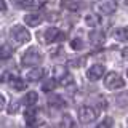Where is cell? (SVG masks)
I'll return each mask as SVG.
<instances>
[{"label":"cell","instance_id":"obj_1","mask_svg":"<svg viewBox=\"0 0 128 128\" xmlns=\"http://www.w3.org/2000/svg\"><path fill=\"white\" fill-rule=\"evenodd\" d=\"M10 38H11V42H13L14 46H21V45H24V43H27L30 40V34L26 27L14 26V27H11V30H10Z\"/></svg>","mask_w":128,"mask_h":128},{"label":"cell","instance_id":"obj_2","mask_svg":"<svg viewBox=\"0 0 128 128\" xmlns=\"http://www.w3.org/2000/svg\"><path fill=\"white\" fill-rule=\"evenodd\" d=\"M21 62H22V66H26V67H27V66H29V67L38 66V64L42 62V53L38 51V48L30 46L29 50H27L26 53L22 54Z\"/></svg>","mask_w":128,"mask_h":128},{"label":"cell","instance_id":"obj_3","mask_svg":"<svg viewBox=\"0 0 128 128\" xmlns=\"http://www.w3.org/2000/svg\"><path fill=\"white\" fill-rule=\"evenodd\" d=\"M96 117H98V110L94 109V107H91V106H82L78 109V120L82 123H91V122H94Z\"/></svg>","mask_w":128,"mask_h":128},{"label":"cell","instance_id":"obj_4","mask_svg":"<svg viewBox=\"0 0 128 128\" xmlns=\"http://www.w3.org/2000/svg\"><path fill=\"white\" fill-rule=\"evenodd\" d=\"M104 85L109 90H117V88H123L125 86V80H123L117 72H109L104 78Z\"/></svg>","mask_w":128,"mask_h":128},{"label":"cell","instance_id":"obj_5","mask_svg":"<svg viewBox=\"0 0 128 128\" xmlns=\"http://www.w3.org/2000/svg\"><path fill=\"white\" fill-rule=\"evenodd\" d=\"M43 38H45V43H54V42H59V40L64 38V34L58 27H48L43 34Z\"/></svg>","mask_w":128,"mask_h":128},{"label":"cell","instance_id":"obj_6","mask_svg":"<svg viewBox=\"0 0 128 128\" xmlns=\"http://www.w3.org/2000/svg\"><path fill=\"white\" fill-rule=\"evenodd\" d=\"M102 75H104V66L102 64H93L86 72V77H88V80H91V82L99 80Z\"/></svg>","mask_w":128,"mask_h":128},{"label":"cell","instance_id":"obj_7","mask_svg":"<svg viewBox=\"0 0 128 128\" xmlns=\"http://www.w3.org/2000/svg\"><path fill=\"white\" fill-rule=\"evenodd\" d=\"M24 21L27 22V26L35 27V26H38V24L43 21V16L40 14V13H30V14H26V16H24Z\"/></svg>","mask_w":128,"mask_h":128},{"label":"cell","instance_id":"obj_8","mask_svg":"<svg viewBox=\"0 0 128 128\" xmlns=\"http://www.w3.org/2000/svg\"><path fill=\"white\" fill-rule=\"evenodd\" d=\"M43 74H45V70H43L42 67H35L34 66V69L27 72V77L26 78L29 80V82H38V80L43 77Z\"/></svg>","mask_w":128,"mask_h":128},{"label":"cell","instance_id":"obj_9","mask_svg":"<svg viewBox=\"0 0 128 128\" xmlns=\"http://www.w3.org/2000/svg\"><path fill=\"white\" fill-rule=\"evenodd\" d=\"M96 10L101 14H112L115 11V5L114 3H109V2H101V3L96 5Z\"/></svg>","mask_w":128,"mask_h":128},{"label":"cell","instance_id":"obj_10","mask_svg":"<svg viewBox=\"0 0 128 128\" xmlns=\"http://www.w3.org/2000/svg\"><path fill=\"white\" fill-rule=\"evenodd\" d=\"M112 35L117 42H125V40H128V29L126 27H117V29H114Z\"/></svg>","mask_w":128,"mask_h":128},{"label":"cell","instance_id":"obj_11","mask_svg":"<svg viewBox=\"0 0 128 128\" xmlns=\"http://www.w3.org/2000/svg\"><path fill=\"white\" fill-rule=\"evenodd\" d=\"M13 5L16 8H22V10H27V8H34L37 6V2L35 0H13Z\"/></svg>","mask_w":128,"mask_h":128},{"label":"cell","instance_id":"obj_12","mask_svg":"<svg viewBox=\"0 0 128 128\" xmlns=\"http://www.w3.org/2000/svg\"><path fill=\"white\" fill-rule=\"evenodd\" d=\"M35 118H37V109H35L34 106H29L27 110H26V122H27V125H34Z\"/></svg>","mask_w":128,"mask_h":128},{"label":"cell","instance_id":"obj_13","mask_svg":"<svg viewBox=\"0 0 128 128\" xmlns=\"http://www.w3.org/2000/svg\"><path fill=\"white\" fill-rule=\"evenodd\" d=\"M37 99H38V94L35 93V91H27V94L24 96V99H22V102H24V106H34L35 102H37Z\"/></svg>","mask_w":128,"mask_h":128},{"label":"cell","instance_id":"obj_14","mask_svg":"<svg viewBox=\"0 0 128 128\" xmlns=\"http://www.w3.org/2000/svg\"><path fill=\"white\" fill-rule=\"evenodd\" d=\"M8 83H10L14 90H18V91H21V90L26 88V82H24L22 78H19V77H11L10 80H8Z\"/></svg>","mask_w":128,"mask_h":128},{"label":"cell","instance_id":"obj_15","mask_svg":"<svg viewBox=\"0 0 128 128\" xmlns=\"http://www.w3.org/2000/svg\"><path fill=\"white\" fill-rule=\"evenodd\" d=\"M61 6L64 10H69V11H77L80 5L75 0H61Z\"/></svg>","mask_w":128,"mask_h":128},{"label":"cell","instance_id":"obj_16","mask_svg":"<svg viewBox=\"0 0 128 128\" xmlns=\"http://www.w3.org/2000/svg\"><path fill=\"white\" fill-rule=\"evenodd\" d=\"M115 102H117V106H120V107H128V93H126V91L117 94Z\"/></svg>","mask_w":128,"mask_h":128},{"label":"cell","instance_id":"obj_17","mask_svg":"<svg viewBox=\"0 0 128 128\" xmlns=\"http://www.w3.org/2000/svg\"><path fill=\"white\" fill-rule=\"evenodd\" d=\"M85 21L88 26H91V27H98L99 26V22H101V18H99L98 14H90V16H86L85 18Z\"/></svg>","mask_w":128,"mask_h":128},{"label":"cell","instance_id":"obj_18","mask_svg":"<svg viewBox=\"0 0 128 128\" xmlns=\"http://www.w3.org/2000/svg\"><path fill=\"white\" fill-rule=\"evenodd\" d=\"M13 54V50H11L10 45H2L0 46V59H8Z\"/></svg>","mask_w":128,"mask_h":128},{"label":"cell","instance_id":"obj_19","mask_svg":"<svg viewBox=\"0 0 128 128\" xmlns=\"http://www.w3.org/2000/svg\"><path fill=\"white\" fill-rule=\"evenodd\" d=\"M85 62H86V58H85V56H82V58L69 59V61H67V66H70V67H82Z\"/></svg>","mask_w":128,"mask_h":128},{"label":"cell","instance_id":"obj_20","mask_svg":"<svg viewBox=\"0 0 128 128\" xmlns=\"http://www.w3.org/2000/svg\"><path fill=\"white\" fill-rule=\"evenodd\" d=\"M48 102H50V106H54V107H64V101H62V98H59V96H50L48 98Z\"/></svg>","mask_w":128,"mask_h":128},{"label":"cell","instance_id":"obj_21","mask_svg":"<svg viewBox=\"0 0 128 128\" xmlns=\"http://www.w3.org/2000/svg\"><path fill=\"white\" fill-rule=\"evenodd\" d=\"M54 88H56V80H54V78L46 80V82H43V85H42V90H43V91H46V93L53 91Z\"/></svg>","mask_w":128,"mask_h":128},{"label":"cell","instance_id":"obj_22","mask_svg":"<svg viewBox=\"0 0 128 128\" xmlns=\"http://www.w3.org/2000/svg\"><path fill=\"white\" fill-rule=\"evenodd\" d=\"M90 37H91V40H93V43H99L101 40H104V34L99 32V30H93L90 34Z\"/></svg>","mask_w":128,"mask_h":128},{"label":"cell","instance_id":"obj_23","mask_svg":"<svg viewBox=\"0 0 128 128\" xmlns=\"http://www.w3.org/2000/svg\"><path fill=\"white\" fill-rule=\"evenodd\" d=\"M70 46L74 48L75 51H78V50H82V48L85 46V45H83L82 38H72V40H70Z\"/></svg>","mask_w":128,"mask_h":128},{"label":"cell","instance_id":"obj_24","mask_svg":"<svg viewBox=\"0 0 128 128\" xmlns=\"http://www.w3.org/2000/svg\"><path fill=\"white\" fill-rule=\"evenodd\" d=\"M66 74H67V70H66V67H62V66H58L54 69V78H59V80H61Z\"/></svg>","mask_w":128,"mask_h":128},{"label":"cell","instance_id":"obj_25","mask_svg":"<svg viewBox=\"0 0 128 128\" xmlns=\"http://www.w3.org/2000/svg\"><path fill=\"white\" fill-rule=\"evenodd\" d=\"M74 125H75V122L69 115H64V118L61 120V123H59V126H74Z\"/></svg>","mask_w":128,"mask_h":128},{"label":"cell","instance_id":"obj_26","mask_svg":"<svg viewBox=\"0 0 128 128\" xmlns=\"http://www.w3.org/2000/svg\"><path fill=\"white\" fill-rule=\"evenodd\" d=\"M112 125H114V120H112L110 117H106L101 123H98V128H109Z\"/></svg>","mask_w":128,"mask_h":128},{"label":"cell","instance_id":"obj_27","mask_svg":"<svg viewBox=\"0 0 128 128\" xmlns=\"http://www.w3.org/2000/svg\"><path fill=\"white\" fill-rule=\"evenodd\" d=\"M10 78H11V72H3L0 82H2V83H8V80H10Z\"/></svg>","mask_w":128,"mask_h":128},{"label":"cell","instance_id":"obj_28","mask_svg":"<svg viewBox=\"0 0 128 128\" xmlns=\"http://www.w3.org/2000/svg\"><path fill=\"white\" fill-rule=\"evenodd\" d=\"M112 2H114L115 6H123V5H126V3H128V0H112Z\"/></svg>","mask_w":128,"mask_h":128},{"label":"cell","instance_id":"obj_29","mask_svg":"<svg viewBox=\"0 0 128 128\" xmlns=\"http://www.w3.org/2000/svg\"><path fill=\"white\" fill-rule=\"evenodd\" d=\"M2 109H5V96L0 94V110Z\"/></svg>","mask_w":128,"mask_h":128},{"label":"cell","instance_id":"obj_30","mask_svg":"<svg viewBox=\"0 0 128 128\" xmlns=\"http://www.w3.org/2000/svg\"><path fill=\"white\" fill-rule=\"evenodd\" d=\"M6 10V3L5 0H0V11H5Z\"/></svg>","mask_w":128,"mask_h":128},{"label":"cell","instance_id":"obj_31","mask_svg":"<svg viewBox=\"0 0 128 128\" xmlns=\"http://www.w3.org/2000/svg\"><path fill=\"white\" fill-rule=\"evenodd\" d=\"M122 56H123V59H128V48H125V50L122 51Z\"/></svg>","mask_w":128,"mask_h":128},{"label":"cell","instance_id":"obj_32","mask_svg":"<svg viewBox=\"0 0 128 128\" xmlns=\"http://www.w3.org/2000/svg\"><path fill=\"white\" fill-rule=\"evenodd\" d=\"M126 74H128V70H126Z\"/></svg>","mask_w":128,"mask_h":128}]
</instances>
